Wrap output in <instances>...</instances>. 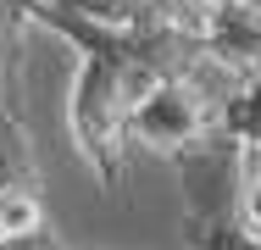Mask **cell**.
Here are the masks:
<instances>
[{"mask_svg":"<svg viewBox=\"0 0 261 250\" xmlns=\"http://www.w3.org/2000/svg\"><path fill=\"white\" fill-rule=\"evenodd\" d=\"M217 139H228L222 134V95H211L195 72L156 78L134 106V145L156 150V156H189Z\"/></svg>","mask_w":261,"mask_h":250,"instance_id":"1","label":"cell"},{"mask_svg":"<svg viewBox=\"0 0 261 250\" xmlns=\"http://www.w3.org/2000/svg\"><path fill=\"white\" fill-rule=\"evenodd\" d=\"M0 189H39V167H34L22 111H0Z\"/></svg>","mask_w":261,"mask_h":250,"instance_id":"2","label":"cell"},{"mask_svg":"<svg viewBox=\"0 0 261 250\" xmlns=\"http://www.w3.org/2000/svg\"><path fill=\"white\" fill-rule=\"evenodd\" d=\"M28 6L22 0H0V111H17V56L28 34Z\"/></svg>","mask_w":261,"mask_h":250,"instance_id":"3","label":"cell"},{"mask_svg":"<svg viewBox=\"0 0 261 250\" xmlns=\"http://www.w3.org/2000/svg\"><path fill=\"white\" fill-rule=\"evenodd\" d=\"M222 134L233 145H261V78L222 100Z\"/></svg>","mask_w":261,"mask_h":250,"instance_id":"4","label":"cell"},{"mask_svg":"<svg viewBox=\"0 0 261 250\" xmlns=\"http://www.w3.org/2000/svg\"><path fill=\"white\" fill-rule=\"evenodd\" d=\"M239 206L261 228V145H239Z\"/></svg>","mask_w":261,"mask_h":250,"instance_id":"5","label":"cell"},{"mask_svg":"<svg viewBox=\"0 0 261 250\" xmlns=\"http://www.w3.org/2000/svg\"><path fill=\"white\" fill-rule=\"evenodd\" d=\"M89 6H95L100 17H122V22H128V17H139L150 0H89Z\"/></svg>","mask_w":261,"mask_h":250,"instance_id":"6","label":"cell"},{"mask_svg":"<svg viewBox=\"0 0 261 250\" xmlns=\"http://www.w3.org/2000/svg\"><path fill=\"white\" fill-rule=\"evenodd\" d=\"M22 6H39V0H22Z\"/></svg>","mask_w":261,"mask_h":250,"instance_id":"7","label":"cell"}]
</instances>
